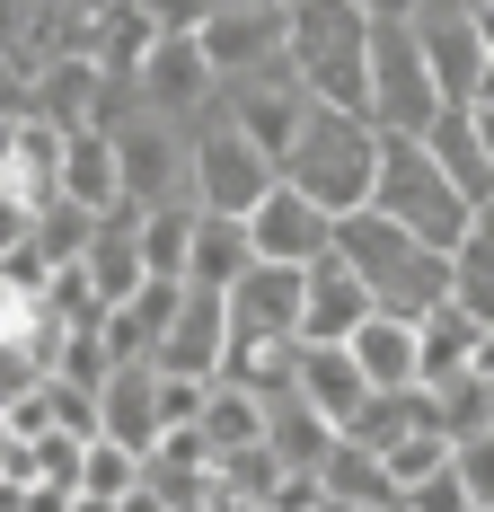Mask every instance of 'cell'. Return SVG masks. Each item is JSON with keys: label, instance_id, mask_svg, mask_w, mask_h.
<instances>
[{"label": "cell", "instance_id": "cell-15", "mask_svg": "<svg viewBox=\"0 0 494 512\" xmlns=\"http://www.w3.org/2000/svg\"><path fill=\"white\" fill-rule=\"evenodd\" d=\"M415 248H424V239H415V230H397L380 204H353V212H336V221H327V256H336V265H353L371 292H380V283H389Z\"/></svg>", "mask_w": 494, "mask_h": 512}, {"label": "cell", "instance_id": "cell-8", "mask_svg": "<svg viewBox=\"0 0 494 512\" xmlns=\"http://www.w3.org/2000/svg\"><path fill=\"white\" fill-rule=\"evenodd\" d=\"M133 98L150 115H168V124H195L203 106L221 98V71L203 62L195 36H150V53L133 62Z\"/></svg>", "mask_w": 494, "mask_h": 512}, {"label": "cell", "instance_id": "cell-3", "mask_svg": "<svg viewBox=\"0 0 494 512\" xmlns=\"http://www.w3.org/2000/svg\"><path fill=\"white\" fill-rule=\"evenodd\" d=\"M362 204H380L397 230H415L424 248H450V239L468 230V212H477L442 168H433V151H424L415 133H380V168H371V195H362Z\"/></svg>", "mask_w": 494, "mask_h": 512}, {"label": "cell", "instance_id": "cell-37", "mask_svg": "<svg viewBox=\"0 0 494 512\" xmlns=\"http://www.w3.org/2000/svg\"><path fill=\"white\" fill-rule=\"evenodd\" d=\"M18 309H27V301H18V292L0 283V327H18Z\"/></svg>", "mask_w": 494, "mask_h": 512}, {"label": "cell", "instance_id": "cell-16", "mask_svg": "<svg viewBox=\"0 0 494 512\" xmlns=\"http://www.w3.org/2000/svg\"><path fill=\"white\" fill-rule=\"evenodd\" d=\"M477 336H486V318H477V309H459L450 292H442L433 309H415V380H424V389L459 380V371L477 362Z\"/></svg>", "mask_w": 494, "mask_h": 512}, {"label": "cell", "instance_id": "cell-23", "mask_svg": "<svg viewBox=\"0 0 494 512\" xmlns=\"http://www.w3.org/2000/svg\"><path fill=\"white\" fill-rule=\"evenodd\" d=\"M292 389L336 424V415H353V398H362L371 380H362V362H353L345 345H309V336H300L292 345Z\"/></svg>", "mask_w": 494, "mask_h": 512}, {"label": "cell", "instance_id": "cell-33", "mask_svg": "<svg viewBox=\"0 0 494 512\" xmlns=\"http://www.w3.org/2000/svg\"><path fill=\"white\" fill-rule=\"evenodd\" d=\"M27 80H36V71H27L18 53L0 45V115H27Z\"/></svg>", "mask_w": 494, "mask_h": 512}, {"label": "cell", "instance_id": "cell-12", "mask_svg": "<svg viewBox=\"0 0 494 512\" xmlns=\"http://www.w3.org/2000/svg\"><path fill=\"white\" fill-rule=\"evenodd\" d=\"M239 221H247V248L274 256V265H309V256L327 248V212L309 204L300 186H283V177H274V186H265Z\"/></svg>", "mask_w": 494, "mask_h": 512}, {"label": "cell", "instance_id": "cell-10", "mask_svg": "<svg viewBox=\"0 0 494 512\" xmlns=\"http://www.w3.org/2000/svg\"><path fill=\"white\" fill-rule=\"evenodd\" d=\"M221 309H230V336H292L300 327V265L247 256L239 274L221 283Z\"/></svg>", "mask_w": 494, "mask_h": 512}, {"label": "cell", "instance_id": "cell-24", "mask_svg": "<svg viewBox=\"0 0 494 512\" xmlns=\"http://www.w3.org/2000/svg\"><path fill=\"white\" fill-rule=\"evenodd\" d=\"M256 433H265V451H274L283 468H318V451L336 442V424L309 407L300 389H274V398H265V424H256Z\"/></svg>", "mask_w": 494, "mask_h": 512}, {"label": "cell", "instance_id": "cell-28", "mask_svg": "<svg viewBox=\"0 0 494 512\" xmlns=\"http://www.w3.org/2000/svg\"><path fill=\"white\" fill-rule=\"evenodd\" d=\"M45 274H53V256H45V239H36V230H27L18 248H0V283H9L18 301H36V292H45Z\"/></svg>", "mask_w": 494, "mask_h": 512}, {"label": "cell", "instance_id": "cell-6", "mask_svg": "<svg viewBox=\"0 0 494 512\" xmlns=\"http://www.w3.org/2000/svg\"><path fill=\"white\" fill-rule=\"evenodd\" d=\"M106 142H115V186H124L133 204H195V168H186V124H168V115L133 106L124 124H106Z\"/></svg>", "mask_w": 494, "mask_h": 512}, {"label": "cell", "instance_id": "cell-9", "mask_svg": "<svg viewBox=\"0 0 494 512\" xmlns=\"http://www.w3.org/2000/svg\"><path fill=\"white\" fill-rule=\"evenodd\" d=\"M221 354H230V309H221V292H177V309H168V327H159V345H150V371H177V380H212L221 371Z\"/></svg>", "mask_w": 494, "mask_h": 512}, {"label": "cell", "instance_id": "cell-29", "mask_svg": "<svg viewBox=\"0 0 494 512\" xmlns=\"http://www.w3.org/2000/svg\"><path fill=\"white\" fill-rule=\"evenodd\" d=\"M397 512H468V486H459V468H433V477H415L406 495H397Z\"/></svg>", "mask_w": 494, "mask_h": 512}, {"label": "cell", "instance_id": "cell-5", "mask_svg": "<svg viewBox=\"0 0 494 512\" xmlns=\"http://www.w3.org/2000/svg\"><path fill=\"white\" fill-rule=\"evenodd\" d=\"M362 80H371V124H380V133H424V115L442 106V89H433V71H424L406 18H371Z\"/></svg>", "mask_w": 494, "mask_h": 512}, {"label": "cell", "instance_id": "cell-27", "mask_svg": "<svg viewBox=\"0 0 494 512\" xmlns=\"http://www.w3.org/2000/svg\"><path fill=\"white\" fill-rule=\"evenodd\" d=\"M450 468H459V486H468V512H494V424L459 433V442H450Z\"/></svg>", "mask_w": 494, "mask_h": 512}, {"label": "cell", "instance_id": "cell-4", "mask_svg": "<svg viewBox=\"0 0 494 512\" xmlns=\"http://www.w3.org/2000/svg\"><path fill=\"white\" fill-rule=\"evenodd\" d=\"M186 168H195V204H203V212H247L265 186H274V159H265L239 124L221 115V98L186 124Z\"/></svg>", "mask_w": 494, "mask_h": 512}, {"label": "cell", "instance_id": "cell-7", "mask_svg": "<svg viewBox=\"0 0 494 512\" xmlns=\"http://www.w3.org/2000/svg\"><path fill=\"white\" fill-rule=\"evenodd\" d=\"M221 115H230L265 159H283V151H292V133H300V115H309V89H300L292 62L274 53V62L239 71V80H221Z\"/></svg>", "mask_w": 494, "mask_h": 512}, {"label": "cell", "instance_id": "cell-13", "mask_svg": "<svg viewBox=\"0 0 494 512\" xmlns=\"http://www.w3.org/2000/svg\"><path fill=\"white\" fill-rule=\"evenodd\" d=\"M362 309H371V283H362L353 265H336L327 248L300 265V327L292 336H309V345H345L353 327H362Z\"/></svg>", "mask_w": 494, "mask_h": 512}, {"label": "cell", "instance_id": "cell-31", "mask_svg": "<svg viewBox=\"0 0 494 512\" xmlns=\"http://www.w3.org/2000/svg\"><path fill=\"white\" fill-rule=\"evenodd\" d=\"M212 9H221V0H142V18L159 27V36H195Z\"/></svg>", "mask_w": 494, "mask_h": 512}, {"label": "cell", "instance_id": "cell-17", "mask_svg": "<svg viewBox=\"0 0 494 512\" xmlns=\"http://www.w3.org/2000/svg\"><path fill=\"white\" fill-rule=\"evenodd\" d=\"M159 371L150 362H106V380H98V433L106 442H124V451H150L159 442Z\"/></svg>", "mask_w": 494, "mask_h": 512}, {"label": "cell", "instance_id": "cell-11", "mask_svg": "<svg viewBox=\"0 0 494 512\" xmlns=\"http://www.w3.org/2000/svg\"><path fill=\"white\" fill-rule=\"evenodd\" d=\"M415 53H424V71H433V89H442V106H468V89H477V27H468V9L459 0H424L415 18Z\"/></svg>", "mask_w": 494, "mask_h": 512}, {"label": "cell", "instance_id": "cell-19", "mask_svg": "<svg viewBox=\"0 0 494 512\" xmlns=\"http://www.w3.org/2000/svg\"><path fill=\"white\" fill-rule=\"evenodd\" d=\"M415 142L433 151V168H442V177L468 195V204H486V195H494V159L477 151V133H468V106H433Z\"/></svg>", "mask_w": 494, "mask_h": 512}, {"label": "cell", "instance_id": "cell-38", "mask_svg": "<svg viewBox=\"0 0 494 512\" xmlns=\"http://www.w3.org/2000/svg\"><path fill=\"white\" fill-rule=\"evenodd\" d=\"M256 9H292V0H256Z\"/></svg>", "mask_w": 494, "mask_h": 512}, {"label": "cell", "instance_id": "cell-34", "mask_svg": "<svg viewBox=\"0 0 494 512\" xmlns=\"http://www.w3.org/2000/svg\"><path fill=\"white\" fill-rule=\"evenodd\" d=\"M468 9V27H477V53H494V0H459Z\"/></svg>", "mask_w": 494, "mask_h": 512}, {"label": "cell", "instance_id": "cell-32", "mask_svg": "<svg viewBox=\"0 0 494 512\" xmlns=\"http://www.w3.org/2000/svg\"><path fill=\"white\" fill-rule=\"evenodd\" d=\"M150 398H159V433H168V424H195L203 380H177V371H159V389H150Z\"/></svg>", "mask_w": 494, "mask_h": 512}, {"label": "cell", "instance_id": "cell-30", "mask_svg": "<svg viewBox=\"0 0 494 512\" xmlns=\"http://www.w3.org/2000/svg\"><path fill=\"white\" fill-rule=\"evenodd\" d=\"M265 512H327V486H318V468H283V477L265 486Z\"/></svg>", "mask_w": 494, "mask_h": 512}, {"label": "cell", "instance_id": "cell-36", "mask_svg": "<svg viewBox=\"0 0 494 512\" xmlns=\"http://www.w3.org/2000/svg\"><path fill=\"white\" fill-rule=\"evenodd\" d=\"M468 98H486V106H494V53L477 62V89H468Z\"/></svg>", "mask_w": 494, "mask_h": 512}, {"label": "cell", "instance_id": "cell-20", "mask_svg": "<svg viewBox=\"0 0 494 512\" xmlns=\"http://www.w3.org/2000/svg\"><path fill=\"white\" fill-rule=\"evenodd\" d=\"M247 256H256V248H247V221H239V212H203V204H195V230H186V265H177V283L221 292Z\"/></svg>", "mask_w": 494, "mask_h": 512}, {"label": "cell", "instance_id": "cell-1", "mask_svg": "<svg viewBox=\"0 0 494 512\" xmlns=\"http://www.w3.org/2000/svg\"><path fill=\"white\" fill-rule=\"evenodd\" d=\"M371 168H380V124H371V115H353V106H318V98H309V115H300L292 151L274 159V177L300 186L327 221L371 195Z\"/></svg>", "mask_w": 494, "mask_h": 512}, {"label": "cell", "instance_id": "cell-14", "mask_svg": "<svg viewBox=\"0 0 494 512\" xmlns=\"http://www.w3.org/2000/svg\"><path fill=\"white\" fill-rule=\"evenodd\" d=\"M195 45H203V62H212L221 80H239V71H256V62H274V53H283V9L221 0V9L195 27Z\"/></svg>", "mask_w": 494, "mask_h": 512}, {"label": "cell", "instance_id": "cell-2", "mask_svg": "<svg viewBox=\"0 0 494 512\" xmlns=\"http://www.w3.org/2000/svg\"><path fill=\"white\" fill-rule=\"evenodd\" d=\"M362 45H371V9H362V0H292V9H283V62L300 71V89L318 106L371 115Z\"/></svg>", "mask_w": 494, "mask_h": 512}, {"label": "cell", "instance_id": "cell-26", "mask_svg": "<svg viewBox=\"0 0 494 512\" xmlns=\"http://www.w3.org/2000/svg\"><path fill=\"white\" fill-rule=\"evenodd\" d=\"M442 460H450V433H442V424H406L389 451H380V468H389V486H397V495H406L415 477H433Z\"/></svg>", "mask_w": 494, "mask_h": 512}, {"label": "cell", "instance_id": "cell-25", "mask_svg": "<svg viewBox=\"0 0 494 512\" xmlns=\"http://www.w3.org/2000/svg\"><path fill=\"white\" fill-rule=\"evenodd\" d=\"M80 504H89V512L142 504V451H124V442L89 433V442H80Z\"/></svg>", "mask_w": 494, "mask_h": 512}, {"label": "cell", "instance_id": "cell-18", "mask_svg": "<svg viewBox=\"0 0 494 512\" xmlns=\"http://www.w3.org/2000/svg\"><path fill=\"white\" fill-rule=\"evenodd\" d=\"M318 486H327V512H397V486H389V468H380V451L345 442V433L318 451Z\"/></svg>", "mask_w": 494, "mask_h": 512}, {"label": "cell", "instance_id": "cell-35", "mask_svg": "<svg viewBox=\"0 0 494 512\" xmlns=\"http://www.w3.org/2000/svg\"><path fill=\"white\" fill-rule=\"evenodd\" d=\"M362 9H371V18H415L424 0H362Z\"/></svg>", "mask_w": 494, "mask_h": 512}, {"label": "cell", "instance_id": "cell-21", "mask_svg": "<svg viewBox=\"0 0 494 512\" xmlns=\"http://www.w3.org/2000/svg\"><path fill=\"white\" fill-rule=\"evenodd\" d=\"M53 195H71V204H89V212H115V142H106L98 124H71L62 133V168H53Z\"/></svg>", "mask_w": 494, "mask_h": 512}, {"label": "cell", "instance_id": "cell-22", "mask_svg": "<svg viewBox=\"0 0 494 512\" xmlns=\"http://www.w3.org/2000/svg\"><path fill=\"white\" fill-rule=\"evenodd\" d=\"M345 354L362 362L371 389H406V380H415V318H397V309H362V327L345 336Z\"/></svg>", "mask_w": 494, "mask_h": 512}]
</instances>
